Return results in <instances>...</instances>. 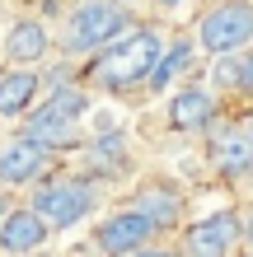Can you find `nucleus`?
<instances>
[{
  "mask_svg": "<svg viewBox=\"0 0 253 257\" xmlns=\"http://www.w3.org/2000/svg\"><path fill=\"white\" fill-rule=\"evenodd\" d=\"M159 52H164V33L155 24H136L127 33H117L108 47H99L94 56H85L80 80L99 94L136 98V89H145V80H150Z\"/></svg>",
  "mask_w": 253,
  "mask_h": 257,
  "instance_id": "nucleus-1",
  "label": "nucleus"
},
{
  "mask_svg": "<svg viewBox=\"0 0 253 257\" xmlns=\"http://www.w3.org/2000/svg\"><path fill=\"white\" fill-rule=\"evenodd\" d=\"M220 122V94L211 84H183L164 103V126L174 136H202Z\"/></svg>",
  "mask_w": 253,
  "mask_h": 257,
  "instance_id": "nucleus-9",
  "label": "nucleus"
},
{
  "mask_svg": "<svg viewBox=\"0 0 253 257\" xmlns=\"http://www.w3.org/2000/svg\"><path fill=\"white\" fill-rule=\"evenodd\" d=\"M174 5H183V0H155V10H174Z\"/></svg>",
  "mask_w": 253,
  "mask_h": 257,
  "instance_id": "nucleus-20",
  "label": "nucleus"
},
{
  "mask_svg": "<svg viewBox=\"0 0 253 257\" xmlns=\"http://www.w3.org/2000/svg\"><path fill=\"white\" fill-rule=\"evenodd\" d=\"M42 70L38 66H0V117H24L42 98Z\"/></svg>",
  "mask_w": 253,
  "mask_h": 257,
  "instance_id": "nucleus-14",
  "label": "nucleus"
},
{
  "mask_svg": "<svg viewBox=\"0 0 253 257\" xmlns=\"http://www.w3.org/2000/svg\"><path fill=\"white\" fill-rule=\"evenodd\" d=\"M56 164L61 159H56L47 145H38L24 126L0 136V187L5 192H28L38 178H47Z\"/></svg>",
  "mask_w": 253,
  "mask_h": 257,
  "instance_id": "nucleus-7",
  "label": "nucleus"
},
{
  "mask_svg": "<svg viewBox=\"0 0 253 257\" xmlns=\"http://www.w3.org/2000/svg\"><path fill=\"white\" fill-rule=\"evenodd\" d=\"M239 229H244V252H253V201L239 206Z\"/></svg>",
  "mask_w": 253,
  "mask_h": 257,
  "instance_id": "nucleus-18",
  "label": "nucleus"
},
{
  "mask_svg": "<svg viewBox=\"0 0 253 257\" xmlns=\"http://www.w3.org/2000/svg\"><path fill=\"white\" fill-rule=\"evenodd\" d=\"M127 257H183V248H178V243H155V238H150V243H141L136 252H127Z\"/></svg>",
  "mask_w": 253,
  "mask_h": 257,
  "instance_id": "nucleus-17",
  "label": "nucleus"
},
{
  "mask_svg": "<svg viewBox=\"0 0 253 257\" xmlns=\"http://www.w3.org/2000/svg\"><path fill=\"white\" fill-rule=\"evenodd\" d=\"M178 248L183 257H244V229L239 210H216L178 229Z\"/></svg>",
  "mask_w": 253,
  "mask_h": 257,
  "instance_id": "nucleus-8",
  "label": "nucleus"
},
{
  "mask_svg": "<svg viewBox=\"0 0 253 257\" xmlns=\"http://www.w3.org/2000/svg\"><path fill=\"white\" fill-rule=\"evenodd\" d=\"M150 238H155V229H150V220H145L136 206H117L113 215H103L94 224L89 252H94V257H127V252H136L141 243H150Z\"/></svg>",
  "mask_w": 253,
  "mask_h": 257,
  "instance_id": "nucleus-10",
  "label": "nucleus"
},
{
  "mask_svg": "<svg viewBox=\"0 0 253 257\" xmlns=\"http://www.w3.org/2000/svg\"><path fill=\"white\" fill-rule=\"evenodd\" d=\"M52 52H56L52 28L42 24L38 14H28V19H14V24H10V33L0 38V61H5V66H42Z\"/></svg>",
  "mask_w": 253,
  "mask_h": 257,
  "instance_id": "nucleus-12",
  "label": "nucleus"
},
{
  "mask_svg": "<svg viewBox=\"0 0 253 257\" xmlns=\"http://www.w3.org/2000/svg\"><path fill=\"white\" fill-rule=\"evenodd\" d=\"M206 164L230 187L253 183V131L244 126V117H225L206 131Z\"/></svg>",
  "mask_w": 253,
  "mask_h": 257,
  "instance_id": "nucleus-6",
  "label": "nucleus"
},
{
  "mask_svg": "<svg viewBox=\"0 0 253 257\" xmlns=\"http://www.w3.org/2000/svg\"><path fill=\"white\" fill-rule=\"evenodd\" d=\"M127 28H131L127 5H117V0H80V5H70V14H66L61 56L66 61H85V56L108 47V42L117 33H127Z\"/></svg>",
  "mask_w": 253,
  "mask_h": 257,
  "instance_id": "nucleus-3",
  "label": "nucleus"
},
{
  "mask_svg": "<svg viewBox=\"0 0 253 257\" xmlns=\"http://www.w3.org/2000/svg\"><path fill=\"white\" fill-rule=\"evenodd\" d=\"M52 238V224L38 215L33 206H10L0 215V257H28L42 252Z\"/></svg>",
  "mask_w": 253,
  "mask_h": 257,
  "instance_id": "nucleus-13",
  "label": "nucleus"
},
{
  "mask_svg": "<svg viewBox=\"0 0 253 257\" xmlns=\"http://www.w3.org/2000/svg\"><path fill=\"white\" fill-rule=\"evenodd\" d=\"M117 5H127V10H131V5H141V0H117Z\"/></svg>",
  "mask_w": 253,
  "mask_h": 257,
  "instance_id": "nucleus-21",
  "label": "nucleus"
},
{
  "mask_svg": "<svg viewBox=\"0 0 253 257\" xmlns=\"http://www.w3.org/2000/svg\"><path fill=\"white\" fill-rule=\"evenodd\" d=\"M197 56H202L197 52V38H174V42H164V52H159L150 80H145V94H169V89L197 66Z\"/></svg>",
  "mask_w": 253,
  "mask_h": 257,
  "instance_id": "nucleus-15",
  "label": "nucleus"
},
{
  "mask_svg": "<svg viewBox=\"0 0 253 257\" xmlns=\"http://www.w3.org/2000/svg\"><path fill=\"white\" fill-rule=\"evenodd\" d=\"M24 131L33 136L38 145H47L52 155L85 150V126H80V117L61 112V108H56V103H47V98H38V108L24 112Z\"/></svg>",
  "mask_w": 253,
  "mask_h": 257,
  "instance_id": "nucleus-11",
  "label": "nucleus"
},
{
  "mask_svg": "<svg viewBox=\"0 0 253 257\" xmlns=\"http://www.w3.org/2000/svg\"><path fill=\"white\" fill-rule=\"evenodd\" d=\"M122 206H136L141 215L150 220L155 238L159 234H178L188 224V187L178 183V178H169V173H145Z\"/></svg>",
  "mask_w": 253,
  "mask_h": 257,
  "instance_id": "nucleus-5",
  "label": "nucleus"
},
{
  "mask_svg": "<svg viewBox=\"0 0 253 257\" xmlns=\"http://www.w3.org/2000/svg\"><path fill=\"white\" fill-rule=\"evenodd\" d=\"M99 201H103V183L99 178L94 173H70V169H61V164L28 187V206L52 224V234L75 229L80 220H89L99 210Z\"/></svg>",
  "mask_w": 253,
  "mask_h": 257,
  "instance_id": "nucleus-2",
  "label": "nucleus"
},
{
  "mask_svg": "<svg viewBox=\"0 0 253 257\" xmlns=\"http://www.w3.org/2000/svg\"><path fill=\"white\" fill-rule=\"evenodd\" d=\"M192 38H197V52L206 61L253 47V0H206Z\"/></svg>",
  "mask_w": 253,
  "mask_h": 257,
  "instance_id": "nucleus-4",
  "label": "nucleus"
},
{
  "mask_svg": "<svg viewBox=\"0 0 253 257\" xmlns=\"http://www.w3.org/2000/svg\"><path fill=\"white\" fill-rule=\"evenodd\" d=\"M239 98H253V47L239 52Z\"/></svg>",
  "mask_w": 253,
  "mask_h": 257,
  "instance_id": "nucleus-16",
  "label": "nucleus"
},
{
  "mask_svg": "<svg viewBox=\"0 0 253 257\" xmlns=\"http://www.w3.org/2000/svg\"><path fill=\"white\" fill-rule=\"evenodd\" d=\"M244 126L253 131V98H248V108H244Z\"/></svg>",
  "mask_w": 253,
  "mask_h": 257,
  "instance_id": "nucleus-19",
  "label": "nucleus"
}]
</instances>
